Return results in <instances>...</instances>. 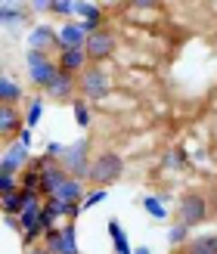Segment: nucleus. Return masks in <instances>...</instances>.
<instances>
[{
  "mask_svg": "<svg viewBox=\"0 0 217 254\" xmlns=\"http://www.w3.org/2000/svg\"><path fill=\"white\" fill-rule=\"evenodd\" d=\"M124 174V158L118 152H99L90 161V174H87V186L93 189H109L112 183H118Z\"/></svg>",
  "mask_w": 217,
  "mask_h": 254,
  "instance_id": "1",
  "label": "nucleus"
},
{
  "mask_svg": "<svg viewBox=\"0 0 217 254\" xmlns=\"http://www.w3.org/2000/svg\"><path fill=\"white\" fill-rule=\"evenodd\" d=\"M90 139L87 136H78L74 143L66 146V152H62L59 158V168L66 171L72 180H87V174H90Z\"/></svg>",
  "mask_w": 217,
  "mask_h": 254,
  "instance_id": "2",
  "label": "nucleus"
},
{
  "mask_svg": "<svg viewBox=\"0 0 217 254\" xmlns=\"http://www.w3.org/2000/svg\"><path fill=\"white\" fill-rule=\"evenodd\" d=\"M78 90H81L84 103H103L112 93V74L103 65H87L78 74Z\"/></svg>",
  "mask_w": 217,
  "mask_h": 254,
  "instance_id": "3",
  "label": "nucleus"
},
{
  "mask_svg": "<svg viewBox=\"0 0 217 254\" xmlns=\"http://www.w3.org/2000/svg\"><path fill=\"white\" fill-rule=\"evenodd\" d=\"M211 217V201L208 195H202V192H183L180 201H177V223H183V226H202Z\"/></svg>",
  "mask_w": 217,
  "mask_h": 254,
  "instance_id": "4",
  "label": "nucleus"
},
{
  "mask_svg": "<svg viewBox=\"0 0 217 254\" xmlns=\"http://www.w3.org/2000/svg\"><path fill=\"white\" fill-rule=\"evenodd\" d=\"M25 65H28V78L34 87H41V90H47L50 81L56 78V59H50V53H41V50H28L25 53Z\"/></svg>",
  "mask_w": 217,
  "mask_h": 254,
  "instance_id": "5",
  "label": "nucleus"
},
{
  "mask_svg": "<svg viewBox=\"0 0 217 254\" xmlns=\"http://www.w3.org/2000/svg\"><path fill=\"white\" fill-rule=\"evenodd\" d=\"M41 245L50 251V254H81L78 251V230L74 223H66V226H56V230H47Z\"/></svg>",
  "mask_w": 217,
  "mask_h": 254,
  "instance_id": "6",
  "label": "nucleus"
},
{
  "mask_svg": "<svg viewBox=\"0 0 217 254\" xmlns=\"http://www.w3.org/2000/svg\"><path fill=\"white\" fill-rule=\"evenodd\" d=\"M84 53H87V59H90V65L106 62L115 53V31L112 28H99L96 34H90L87 44H84Z\"/></svg>",
  "mask_w": 217,
  "mask_h": 254,
  "instance_id": "7",
  "label": "nucleus"
},
{
  "mask_svg": "<svg viewBox=\"0 0 217 254\" xmlns=\"http://www.w3.org/2000/svg\"><path fill=\"white\" fill-rule=\"evenodd\" d=\"M28 149L25 146H19L16 139H12V143L0 152V174H9V177H19L25 168H28Z\"/></svg>",
  "mask_w": 217,
  "mask_h": 254,
  "instance_id": "8",
  "label": "nucleus"
},
{
  "mask_svg": "<svg viewBox=\"0 0 217 254\" xmlns=\"http://www.w3.org/2000/svg\"><path fill=\"white\" fill-rule=\"evenodd\" d=\"M74 90H78V78L74 74H66V71H56V78L50 81L47 87V99L53 103H74Z\"/></svg>",
  "mask_w": 217,
  "mask_h": 254,
  "instance_id": "9",
  "label": "nucleus"
},
{
  "mask_svg": "<svg viewBox=\"0 0 217 254\" xmlns=\"http://www.w3.org/2000/svg\"><path fill=\"white\" fill-rule=\"evenodd\" d=\"M66 180H69V174L59 168V161H50L47 168L41 171V189H37V195H41V198H56L59 186Z\"/></svg>",
  "mask_w": 217,
  "mask_h": 254,
  "instance_id": "10",
  "label": "nucleus"
},
{
  "mask_svg": "<svg viewBox=\"0 0 217 254\" xmlns=\"http://www.w3.org/2000/svg\"><path fill=\"white\" fill-rule=\"evenodd\" d=\"M87 44V34L81 28V22H66L56 31V50H78Z\"/></svg>",
  "mask_w": 217,
  "mask_h": 254,
  "instance_id": "11",
  "label": "nucleus"
},
{
  "mask_svg": "<svg viewBox=\"0 0 217 254\" xmlns=\"http://www.w3.org/2000/svg\"><path fill=\"white\" fill-rule=\"evenodd\" d=\"M56 65H59V71H66V74H78L90 65V59H87V53H84V47H78V50H59V59H56Z\"/></svg>",
  "mask_w": 217,
  "mask_h": 254,
  "instance_id": "12",
  "label": "nucleus"
},
{
  "mask_svg": "<svg viewBox=\"0 0 217 254\" xmlns=\"http://www.w3.org/2000/svg\"><path fill=\"white\" fill-rule=\"evenodd\" d=\"M25 127V118L16 112V106H0V139H9L19 136V130Z\"/></svg>",
  "mask_w": 217,
  "mask_h": 254,
  "instance_id": "13",
  "label": "nucleus"
},
{
  "mask_svg": "<svg viewBox=\"0 0 217 254\" xmlns=\"http://www.w3.org/2000/svg\"><path fill=\"white\" fill-rule=\"evenodd\" d=\"M50 47H56V31L50 28V25H34L28 31V50H41L47 53Z\"/></svg>",
  "mask_w": 217,
  "mask_h": 254,
  "instance_id": "14",
  "label": "nucleus"
},
{
  "mask_svg": "<svg viewBox=\"0 0 217 254\" xmlns=\"http://www.w3.org/2000/svg\"><path fill=\"white\" fill-rule=\"evenodd\" d=\"M84 195H87V183L84 180H72V177H69V180L59 186V195L56 198L59 201H69V205H81Z\"/></svg>",
  "mask_w": 217,
  "mask_h": 254,
  "instance_id": "15",
  "label": "nucleus"
},
{
  "mask_svg": "<svg viewBox=\"0 0 217 254\" xmlns=\"http://www.w3.org/2000/svg\"><path fill=\"white\" fill-rule=\"evenodd\" d=\"M183 254H217V233H202L183 245Z\"/></svg>",
  "mask_w": 217,
  "mask_h": 254,
  "instance_id": "16",
  "label": "nucleus"
},
{
  "mask_svg": "<svg viewBox=\"0 0 217 254\" xmlns=\"http://www.w3.org/2000/svg\"><path fill=\"white\" fill-rule=\"evenodd\" d=\"M22 103V84L9 74H0V106H16Z\"/></svg>",
  "mask_w": 217,
  "mask_h": 254,
  "instance_id": "17",
  "label": "nucleus"
},
{
  "mask_svg": "<svg viewBox=\"0 0 217 254\" xmlns=\"http://www.w3.org/2000/svg\"><path fill=\"white\" fill-rule=\"evenodd\" d=\"M25 19H28V9L22 3H0V25L3 28H16Z\"/></svg>",
  "mask_w": 217,
  "mask_h": 254,
  "instance_id": "18",
  "label": "nucleus"
},
{
  "mask_svg": "<svg viewBox=\"0 0 217 254\" xmlns=\"http://www.w3.org/2000/svg\"><path fill=\"white\" fill-rule=\"evenodd\" d=\"M109 236H112V245H115V254H134L131 242H127V233L118 217H109Z\"/></svg>",
  "mask_w": 217,
  "mask_h": 254,
  "instance_id": "19",
  "label": "nucleus"
},
{
  "mask_svg": "<svg viewBox=\"0 0 217 254\" xmlns=\"http://www.w3.org/2000/svg\"><path fill=\"white\" fill-rule=\"evenodd\" d=\"M161 168H164V171H186V168H189L186 152H183V149H171V152H164Z\"/></svg>",
  "mask_w": 217,
  "mask_h": 254,
  "instance_id": "20",
  "label": "nucleus"
},
{
  "mask_svg": "<svg viewBox=\"0 0 217 254\" xmlns=\"http://www.w3.org/2000/svg\"><path fill=\"white\" fill-rule=\"evenodd\" d=\"M74 12L81 16V22H103V6L99 3H90V0H74Z\"/></svg>",
  "mask_w": 217,
  "mask_h": 254,
  "instance_id": "21",
  "label": "nucleus"
},
{
  "mask_svg": "<svg viewBox=\"0 0 217 254\" xmlns=\"http://www.w3.org/2000/svg\"><path fill=\"white\" fill-rule=\"evenodd\" d=\"M72 115H74V124L81 127H90V118H93V112H90V103H84L81 96H74V103H72Z\"/></svg>",
  "mask_w": 217,
  "mask_h": 254,
  "instance_id": "22",
  "label": "nucleus"
},
{
  "mask_svg": "<svg viewBox=\"0 0 217 254\" xmlns=\"http://www.w3.org/2000/svg\"><path fill=\"white\" fill-rule=\"evenodd\" d=\"M25 127H28V130H34L37 124H41V118H44V99L41 96H34L31 103H28V109H25Z\"/></svg>",
  "mask_w": 217,
  "mask_h": 254,
  "instance_id": "23",
  "label": "nucleus"
},
{
  "mask_svg": "<svg viewBox=\"0 0 217 254\" xmlns=\"http://www.w3.org/2000/svg\"><path fill=\"white\" fill-rule=\"evenodd\" d=\"M143 208H146V214L152 220H164L168 217V208H164V198L161 195H146L143 198Z\"/></svg>",
  "mask_w": 217,
  "mask_h": 254,
  "instance_id": "24",
  "label": "nucleus"
},
{
  "mask_svg": "<svg viewBox=\"0 0 217 254\" xmlns=\"http://www.w3.org/2000/svg\"><path fill=\"white\" fill-rule=\"evenodd\" d=\"M19 189H22V192H37V189H41V174L31 171V168H25L19 174Z\"/></svg>",
  "mask_w": 217,
  "mask_h": 254,
  "instance_id": "25",
  "label": "nucleus"
},
{
  "mask_svg": "<svg viewBox=\"0 0 217 254\" xmlns=\"http://www.w3.org/2000/svg\"><path fill=\"white\" fill-rule=\"evenodd\" d=\"M0 211H3V217H19V214H22V198H19V192L0 195Z\"/></svg>",
  "mask_w": 217,
  "mask_h": 254,
  "instance_id": "26",
  "label": "nucleus"
},
{
  "mask_svg": "<svg viewBox=\"0 0 217 254\" xmlns=\"http://www.w3.org/2000/svg\"><path fill=\"white\" fill-rule=\"evenodd\" d=\"M186 242H189V226L174 223L171 230H168V245H171V248H183Z\"/></svg>",
  "mask_w": 217,
  "mask_h": 254,
  "instance_id": "27",
  "label": "nucleus"
},
{
  "mask_svg": "<svg viewBox=\"0 0 217 254\" xmlns=\"http://www.w3.org/2000/svg\"><path fill=\"white\" fill-rule=\"evenodd\" d=\"M106 195H109V189H90V192L84 195L81 208H84V211H90L93 205H99V201H106Z\"/></svg>",
  "mask_w": 217,
  "mask_h": 254,
  "instance_id": "28",
  "label": "nucleus"
},
{
  "mask_svg": "<svg viewBox=\"0 0 217 254\" xmlns=\"http://www.w3.org/2000/svg\"><path fill=\"white\" fill-rule=\"evenodd\" d=\"M12 192H19V177L0 174V195H12Z\"/></svg>",
  "mask_w": 217,
  "mask_h": 254,
  "instance_id": "29",
  "label": "nucleus"
},
{
  "mask_svg": "<svg viewBox=\"0 0 217 254\" xmlns=\"http://www.w3.org/2000/svg\"><path fill=\"white\" fill-rule=\"evenodd\" d=\"M50 9L59 12V16H72V12H74V0H50Z\"/></svg>",
  "mask_w": 217,
  "mask_h": 254,
  "instance_id": "30",
  "label": "nucleus"
},
{
  "mask_svg": "<svg viewBox=\"0 0 217 254\" xmlns=\"http://www.w3.org/2000/svg\"><path fill=\"white\" fill-rule=\"evenodd\" d=\"M31 139H34V130H28V127H22V130H19V136H16V143H19V146H25V149H31Z\"/></svg>",
  "mask_w": 217,
  "mask_h": 254,
  "instance_id": "31",
  "label": "nucleus"
},
{
  "mask_svg": "<svg viewBox=\"0 0 217 254\" xmlns=\"http://www.w3.org/2000/svg\"><path fill=\"white\" fill-rule=\"evenodd\" d=\"M62 152H66V146H62V143H56V139H53V143H47V152H44V155H50V158H62Z\"/></svg>",
  "mask_w": 217,
  "mask_h": 254,
  "instance_id": "32",
  "label": "nucleus"
},
{
  "mask_svg": "<svg viewBox=\"0 0 217 254\" xmlns=\"http://www.w3.org/2000/svg\"><path fill=\"white\" fill-rule=\"evenodd\" d=\"M31 9H34V12H44V9H50V0H37V3H34Z\"/></svg>",
  "mask_w": 217,
  "mask_h": 254,
  "instance_id": "33",
  "label": "nucleus"
},
{
  "mask_svg": "<svg viewBox=\"0 0 217 254\" xmlns=\"http://www.w3.org/2000/svg\"><path fill=\"white\" fill-rule=\"evenodd\" d=\"M25 254H50L44 245H34V248H28V251H25Z\"/></svg>",
  "mask_w": 217,
  "mask_h": 254,
  "instance_id": "34",
  "label": "nucleus"
},
{
  "mask_svg": "<svg viewBox=\"0 0 217 254\" xmlns=\"http://www.w3.org/2000/svg\"><path fill=\"white\" fill-rule=\"evenodd\" d=\"M134 254H152V251H149L146 245H137V248H134Z\"/></svg>",
  "mask_w": 217,
  "mask_h": 254,
  "instance_id": "35",
  "label": "nucleus"
},
{
  "mask_svg": "<svg viewBox=\"0 0 217 254\" xmlns=\"http://www.w3.org/2000/svg\"><path fill=\"white\" fill-rule=\"evenodd\" d=\"M214 208H217V198H214Z\"/></svg>",
  "mask_w": 217,
  "mask_h": 254,
  "instance_id": "36",
  "label": "nucleus"
}]
</instances>
